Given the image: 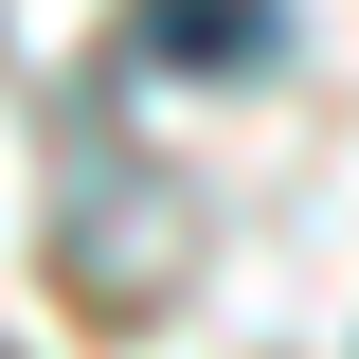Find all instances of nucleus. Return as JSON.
<instances>
[{"mask_svg":"<svg viewBox=\"0 0 359 359\" xmlns=\"http://www.w3.org/2000/svg\"><path fill=\"white\" fill-rule=\"evenodd\" d=\"M144 54H180V72H252V54H269V0H144Z\"/></svg>","mask_w":359,"mask_h":359,"instance_id":"f257e3e1","label":"nucleus"}]
</instances>
